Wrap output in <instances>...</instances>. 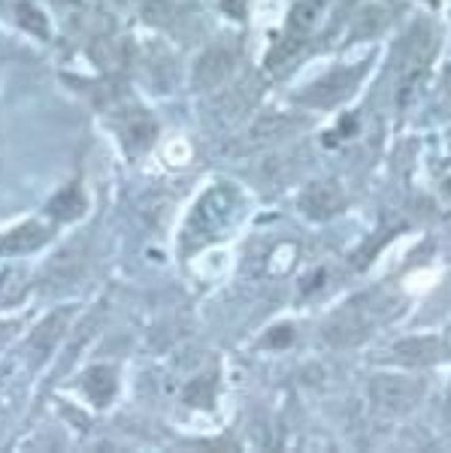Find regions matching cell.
I'll use <instances>...</instances> for the list:
<instances>
[{"mask_svg": "<svg viewBox=\"0 0 451 453\" xmlns=\"http://www.w3.org/2000/svg\"><path fill=\"white\" fill-rule=\"evenodd\" d=\"M64 324H67V314H52V318H49L46 324H43L40 330L34 333V339H31V350H36V354H40V357H46L49 350L55 348L58 335H61V330H64Z\"/></svg>", "mask_w": 451, "mask_h": 453, "instance_id": "4fadbf2b", "label": "cell"}, {"mask_svg": "<svg viewBox=\"0 0 451 453\" xmlns=\"http://www.w3.org/2000/svg\"><path fill=\"white\" fill-rule=\"evenodd\" d=\"M49 239V233L43 230L40 224H25L19 230L6 233L0 239V251H10V254H21V251H31V248H40Z\"/></svg>", "mask_w": 451, "mask_h": 453, "instance_id": "30bf717a", "label": "cell"}, {"mask_svg": "<svg viewBox=\"0 0 451 453\" xmlns=\"http://www.w3.org/2000/svg\"><path fill=\"white\" fill-rule=\"evenodd\" d=\"M322 10H324L322 0H300V4L291 10L285 34H282V40L276 42V49L270 52L273 67H282V64L291 61V58L300 52L307 36L312 34V27H315L318 19H322Z\"/></svg>", "mask_w": 451, "mask_h": 453, "instance_id": "3957f363", "label": "cell"}, {"mask_svg": "<svg viewBox=\"0 0 451 453\" xmlns=\"http://www.w3.org/2000/svg\"><path fill=\"white\" fill-rule=\"evenodd\" d=\"M363 76V67H354V70H333L330 76H324L322 82L312 85V91L307 94V104H315V106H327V104H337L343 100L346 94H352V88L358 85V79Z\"/></svg>", "mask_w": 451, "mask_h": 453, "instance_id": "8992f818", "label": "cell"}, {"mask_svg": "<svg viewBox=\"0 0 451 453\" xmlns=\"http://www.w3.org/2000/svg\"><path fill=\"white\" fill-rule=\"evenodd\" d=\"M291 127H297L294 119H288V115H264V119H258L252 124L249 130V142H270V140H279V136H285Z\"/></svg>", "mask_w": 451, "mask_h": 453, "instance_id": "7c38bea8", "label": "cell"}, {"mask_svg": "<svg viewBox=\"0 0 451 453\" xmlns=\"http://www.w3.org/2000/svg\"><path fill=\"white\" fill-rule=\"evenodd\" d=\"M82 387H85V393H89V399L94 402V405H106V402L115 396V372L106 369V366L85 372Z\"/></svg>", "mask_w": 451, "mask_h": 453, "instance_id": "8fae6325", "label": "cell"}, {"mask_svg": "<svg viewBox=\"0 0 451 453\" xmlns=\"http://www.w3.org/2000/svg\"><path fill=\"white\" fill-rule=\"evenodd\" d=\"M213 396H215V384H213V378H198L191 387L185 390V399L191 402V405H213Z\"/></svg>", "mask_w": 451, "mask_h": 453, "instance_id": "2e32d148", "label": "cell"}, {"mask_svg": "<svg viewBox=\"0 0 451 453\" xmlns=\"http://www.w3.org/2000/svg\"><path fill=\"white\" fill-rule=\"evenodd\" d=\"M363 335H367V320L354 311L352 314L343 311L339 318H333L330 324L324 326V339L330 342V345H354Z\"/></svg>", "mask_w": 451, "mask_h": 453, "instance_id": "ba28073f", "label": "cell"}, {"mask_svg": "<svg viewBox=\"0 0 451 453\" xmlns=\"http://www.w3.org/2000/svg\"><path fill=\"white\" fill-rule=\"evenodd\" d=\"M121 134H125V145L134 155H140V151L149 149L152 142H155V136H158V124L149 119L145 112H140L136 109L134 115L125 121V127H121Z\"/></svg>", "mask_w": 451, "mask_h": 453, "instance_id": "9c48e42d", "label": "cell"}, {"mask_svg": "<svg viewBox=\"0 0 451 453\" xmlns=\"http://www.w3.org/2000/svg\"><path fill=\"white\" fill-rule=\"evenodd\" d=\"M237 55L224 46H213L200 55V61L194 64V88L198 91H213V88L228 82V76L234 73Z\"/></svg>", "mask_w": 451, "mask_h": 453, "instance_id": "5b68a950", "label": "cell"}, {"mask_svg": "<svg viewBox=\"0 0 451 453\" xmlns=\"http://www.w3.org/2000/svg\"><path fill=\"white\" fill-rule=\"evenodd\" d=\"M224 10L234 12V19H243L245 16V0H224Z\"/></svg>", "mask_w": 451, "mask_h": 453, "instance_id": "ac0fdd59", "label": "cell"}, {"mask_svg": "<svg viewBox=\"0 0 451 453\" xmlns=\"http://www.w3.org/2000/svg\"><path fill=\"white\" fill-rule=\"evenodd\" d=\"M85 209V200L79 196V191H64L58 200L52 203V211L58 218H64V221H70V218H79Z\"/></svg>", "mask_w": 451, "mask_h": 453, "instance_id": "9a60e30c", "label": "cell"}, {"mask_svg": "<svg viewBox=\"0 0 451 453\" xmlns=\"http://www.w3.org/2000/svg\"><path fill=\"white\" fill-rule=\"evenodd\" d=\"M300 209L307 211L309 218L322 221V218H330L343 209V194L337 191L333 185H309L307 191L300 194Z\"/></svg>", "mask_w": 451, "mask_h": 453, "instance_id": "52a82bcc", "label": "cell"}, {"mask_svg": "<svg viewBox=\"0 0 451 453\" xmlns=\"http://www.w3.org/2000/svg\"><path fill=\"white\" fill-rule=\"evenodd\" d=\"M19 19H21V25H25L27 31H36V36H43V40L49 36V25H46V19L40 16V10H34V6L21 4L19 6Z\"/></svg>", "mask_w": 451, "mask_h": 453, "instance_id": "e0dca14e", "label": "cell"}, {"mask_svg": "<svg viewBox=\"0 0 451 453\" xmlns=\"http://www.w3.org/2000/svg\"><path fill=\"white\" fill-rule=\"evenodd\" d=\"M433 52V34L427 25H416L406 34L403 46H400V67H397V82H400V104H406L412 94V88L418 85L421 73H424L427 61Z\"/></svg>", "mask_w": 451, "mask_h": 453, "instance_id": "7a4b0ae2", "label": "cell"}, {"mask_svg": "<svg viewBox=\"0 0 451 453\" xmlns=\"http://www.w3.org/2000/svg\"><path fill=\"white\" fill-rule=\"evenodd\" d=\"M237 211H239V196L234 188H228V185L213 188V191L194 206L191 218H188L185 242L191 248H198V245H209V242H215V239H222L224 230L234 224Z\"/></svg>", "mask_w": 451, "mask_h": 453, "instance_id": "6da1fadb", "label": "cell"}, {"mask_svg": "<svg viewBox=\"0 0 451 453\" xmlns=\"http://www.w3.org/2000/svg\"><path fill=\"white\" fill-rule=\"evenodd\" d=\"M394 354L403 357V360H436L439 357V342L436 339H406V342H397L394 345Z\"/></svg>", "mask_w": 451, "mask_h": 453, "instance_id": "5bb4252c", "label": "cell"}, {"mask_svg": "<svg viewBox=\"0 0 451 453\" xmlns=\"http://www.w3.org/2000/svg\"><path fill=\"white\" fill-rule=\"evenodd\" d=\"M369 396L376 405L388 408V411H409L421 396V387L416 381H406V378L394 375H376L369 384Z\"/></svg>", "mask_w": 451, "mask_h": 453, "instance_id": "277c9868", "label": "cell"}]
</instances>
